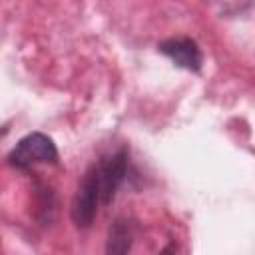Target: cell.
Returning a JSON list of instances; mask_svg holds the SVG:
<instances>
[{
	"instance_id": "6da1fadb",
	"label": "cell",
	"mask_w": 255,
	"mask_h": 255,
	"mask_svg": "<svg viewBox=\"0 0 255 255\" xmlns=\"http://www.w3.org/2000/svg\"><path fill=\"white\" fill-rule=\"evenodd\" d=\"M129 175V153L126 147L102 155L82 175L70 205L76 227L88 229L102 207H108Z\"/></svg>"
},
{
	"instance_id": "7a4b0ae2",
	"label": "cell",
	"mask_w": 255,
	"mask_h": 255,
	"mask_svg": "<svg viewBox=\"0 0 255 255\" xmlns=\"http://www.w3.org/2000/svg\"><path fill=\"white\" fill-rule=\"evenodd\" d=\"M56 161H58L56 143L52 141V137L40 131L24 135L8 153V163L22 171H28L38 163H56Z\"/></svg>"
},
{
	"instance_id": "3957f363",
	"label": "cell",
	"mask_w": 255,
	"mask_h": 255,
	"mask_svg": "<svg viewBox=\"0 0 255 255\" xmlns=\"http://www.w3.org/2000/svg\"><path fill=\"white\" fill-rule=\"evenodd\" d=\"M157 50L169 58L177 68H183L187 72H199L201 66H203V54H201V48L197 46L195 40L191 38H185V36H179V38H169V40H163Z\"/></svg>"
},
{
	"instance_id": "277c9868",
	"label": "cell",
	"mask_w": 255,
	"mask_h": 255,
	"mask_svg": "<svg viewBox=\"0 0 255 255\" xmlns=\"http://www.w3.org/2000/svg\"><path fill=\"white\" fill-rule=\"evenodd\" d=\"M133 237H135V225L131 219L128 217L114 219L106 239V253H118V255L128 253L133 245Z\"/></svg>"
},
{
	"instance_id": "5b68a950",
	"label": "cell",
	"mask_w": 255,
	"mask_h": 255,
	"mask_svg": "<svg viewBox=\"0 0 255 255\" xmlns=\"http://www.w3.org/2000/svg\"><path fill=\"white\" fill-rule=\"evenodd\" d=\"M219 6H221V10L225 12V14H241L243 10H247V8H251V2L253 0H215Z\"/></svg>"
}]
</instances>
